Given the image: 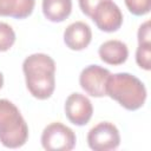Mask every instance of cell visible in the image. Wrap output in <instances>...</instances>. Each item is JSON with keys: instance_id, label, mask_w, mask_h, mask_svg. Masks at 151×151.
I'll return each instance as SVG.
<instances>
[{"instance_id": "1", "label": "cell", "mask_w": 151, "mask_h": 151, "mask_svg": "<svg viewBox=\"0 0 151 151\" xmlns=\"http://www.w3.org/2000/svg\"><path fill=\"white\" fill-rule=\"evenodd\" d=\"M26 86L29 93L40 100L48 99L55 88V63L45 53L28 55L22 63Z\"/></svg>"}, {"instance_id": "2", "label": "cell", "mask_w": 151, "mask_h": 151, "mask_svg": "<svg viewBox=\"0 0 151 151\" xmlns=\"http://www.w3.org/2000/svg\"><path fill=\"white\" fill-rule=\"evenodd\" d=\"M106 96L117 100L124 109L136 111L146 100V88L136 76L126 72L116 73L107 78Z\"/></svg>"}, {"instance_id": "3", "label": "cell", "mask_w": 151, "mask_h": 151, "mask_svg": "<svg viewBox=\"0 0 151 151\" xmlns=\"http://www.w3.org/2000/svg\"><path fill=\"white\" fill-rule=\"evenodd\" d=\"M28 138V126L19 109L7 99H0V142L9 149L21 147Z\"/></svg>"}, {"instance_id": "4", "label": "cell", "mask_w": 151, "mask_h": 151, "mask_svg": "<svg viewBox=\"0 0 151 151\" xmlns=\"http://www.w3.org/2000/svg\"><path fill=\"white\" fill-rule=\"evenodd\" d=\"M76 142L73 130L59 122L48 124L41 133V145L47 151H68L76 146Z\"/></svg>"}, {"instance_id": "5", "label": "cell", "mask_w": 151, "mask_h": 151, "mask_svg": "<svg viewBox=\"0 0 151 151\" xmlns=\"http://www.w3.org/2000/svg\"><path fill=\"white\" fill-rule=\"evenodd\" d=\"M87 144L94 151L114 150L120 144L119 131L112 123L101 122L88 131Z\"/></svg>"}, {"instance_id": "6", "label": "cell", "mask_w": 151, "mask_h": 151, "mask_svg": "<svg viewBox=\"0 0 151 151\" xmlns=\"http://www.w3.org/2000/svg\"><path fill=\"white\" fill-rule=\"evenodd\" d=\"M110 74L107 68L99 65H90L81 71L79 84L87 94L100 98L106 96V81Z\"/></svg>"}, {"instance_id": "7", "label": "cell", "mask_w": 151, "mask_h": 151, "mask_svg": "<svg viewBox=\"0 0 151 151\" xmlns=\"http://www.w3.org/2000/svg\"><path fill=\"white\" fill-rule=\"evenodd\" d=\"M91 19L100 31L109 33L118 31L123 24L122 11L112 0L100 2L96 7Z\"/></svg>"}, {"instance_id": "8", "label": "cell", "mask_w": 151, "mask_h": 151, "mask_svg": "<svg viewBox=\"0 0 151 151\" xmlns=\"http://www.w3.org/2000/svg\"><path fill=\"white\" fill-rule=\"evenodd\" d=\"M92 113V103L87 97L78 92L67 97L65 101V114L72 124L77 126L86 125L90 122Z\"/></svg>"}, {"instance_id": "9", "label": "cell", "mask_w": 151, "mask_h": 151, "mask_svg": "<svg viewBox=\"0 0 151 151\" xmlns=\"http://www.w3.org/2000/svg\"><path fill=\"white\" fill-rule=\"evenodd\" d=\"M92 39V31L90 26L83 21L70 24L64 32V41L70 50L81 51L86 48Z\"/></svg>"}, {"instance_id": "10", "label": "cell", "mask_w": 151, "mask_h": 151, "mask_svg": "<svg viewBox=\"0 0 151 151\" xmlns=\"http://www.w3.org/2000/svg\"><path fill=\"white\" fill-rule=\"evenodd\" d=\"M100 59L109 65H122L129 57V50L125 42L120 40H107L99 46Z\"/></svg>"}, {"instance_id": "11", "label": "cell", "mask_w": 151, "mask_h": 151, "mask_svg": "<svg viewBox=\"0 0 151 151\" xmlns=\"http://www.w3.org/2000/svg\"><path fill=\"white\" fill-rule=\"evenodd\" d=\"M35 0H0V17L25 19L34 9Z\"/></svg>"}, {"instance_id": "12", "label": "cell", "mask_w": 151, "mask_h": 151, "mask_svg": "<svg viewBox=\"0 0 151 151\" xmlns=\"http://www.w3.org/2000/svg\"><path fill=\"white\" fill-rule=\"evenodd\" d=\"M42 13L52 22H61L72 11V0H42Z\"/></svg>"}, {"instance_id": "13", "label": "cell", "mask_w": 151, "mask_h": 151, "mask_svg": "<svg viewBox=\"0 0 151 151\" xmlns=\"http://www.w3.org/2000/svg\"><path fill=\"white\" fill-rule=\"evenodd\" d=\"M136 61L140 68L149 71L151 68V42L138 44L136 52Z\"/></svg>"}, {"instance_id": "14", "label": "cell", "mask_w": 151, "mask_h": 151, "mask_svg": "<svg viewBox=\"0 0 151 151\" xmlns=\"http://www.w3.org/2000/svg\"><path fill=\"white\" fill-rule=\"evenodd\" d=\"M15 41V33L13 28L6 24L0 22V52L8 51Z\"/></svg>"}, {"instance_id": "15", "label": "cell", "mask_w": 151, "mask_h": 151, "mask_svg": "<svg viewBox=\"0 0 151 151\" xmlns=\"http://www.w3.org/2000/svg\"><path fill=\"white\" fill-rule=\"evenodd\" d=\"M125 5L133 15H145L151 9V0H125Z\"/></svg>"}, {"instance_id": "16", "label": "cell", "mask_w": 151, "mask_h": 151, "mask_svg": "<svg viewBox=\"0 0 151 151\" xmlns=\"http://www.w3.org/2000/svg\"><path fill=\"white\" fill-rule=\"evenodd\" d=\"M103 1H105V0H78L79 7H80L81 12H83L85 15L90 17V18L92 17V14H93L96 7H97L100 2H103Z\"/></svg>"}, {"instance_id": "17", "label": "cell", "mask_w": 151, "mask_h": 151, "mask_svg": "<svg viewBox=\"0 0 151 151\" xmlns=\"http://www.w3.org/2000/svg\"><path fill=\"white\" fill-rule=\"evenodd\" d=\"M151 42V33H150V21H145L140 25L138 29V44Z\"/></svg>"}, {"instance_id": "18", "label": "cell", "mask_w": 151, "mask_h": 151, "mask_svg": "<svg viewBox=\"0 0 151 151\" xmlns=\"http://www.w3.org/2000/svg\"><path fill=\"white\" fill-rule=\"evenodd\" d=\"M2 85H4V76H2V73L0 72V88L2 87Z\"/></svg>"}]
</instances>
